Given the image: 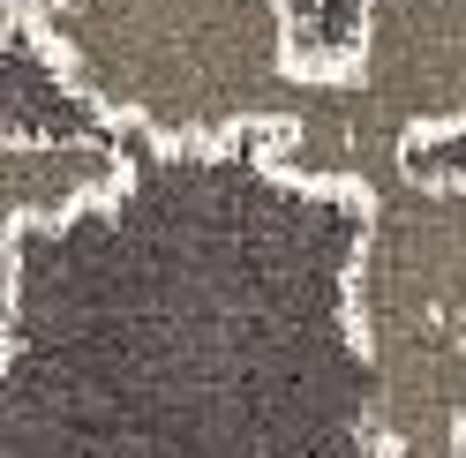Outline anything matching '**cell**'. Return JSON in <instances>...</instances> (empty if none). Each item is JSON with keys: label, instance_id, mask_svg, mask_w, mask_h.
<instances>
[{"label": "cell", "instance_id": "obj_1", "mask_svg": "<svg viewBox=\"0 0 466 458\" xmlns=\"http://www.w3.org/2000/svg\"><path fill=\"white\" fill-rule=\"evenodd\" d=\"M361 241L369 195L264 135H136L106 204L0 234V458H384Z\"/></svg>", "mask_w": 466, "mask_h": 458}, {"label": "cell", "instance_id": "obj_6", "mask_svg": "<svg viewBox=\"0 0 466 458\" xmlns=\"http://www.w3.org/2000/svg\"><path fill=\"white\" fill-rule=\"evenodd\" d=\"M406 174H429V181H459V188H466V121L421 135L414 151H406Z\"/></svg>", "mask_w": 466, "mask_h": 458}, {"label": "cell", "instance_id": "obj_3", "mask_svg": "<svg viewBox=\"0 0 466 458\" xmlns=\"http://www.w3.org/2000/svg\"><path fill=\"white\" fill-rule=\"evenodd\" d=\"M466 121V0H369L361 61L324 75L301 128L264 135L279 174L316 188L384 195L406 151Z\"/></svg>", "mask_w": 466, "mask_h": 458}, {"label": "cell", "instance_id": "obj_2", "mask_svg": "<svg viewBox=\"0 0 466 458\" xmlns=\"http://www.w3.org/2000/svg\"><path fill=\"white\" fill-rule=\"evenodd\" d=\"M31 23L113 121L173 151L301 128L324 98L286 0H38Z\"/></svg>", "mask_w": 466, "mask_h": 458}, {"label": "cell", "instance_id": "obj_4", "mask_svg": "<svg viewBox=\"0 0 466 458\" xmlns=\"http://www.w3.org/2000/svg\"><path fill=\"white\" fill-rule=\"evenodd\" d=\"M0 68H8V91H0V135L8 143H128L136 135L61 68V53L46 45L31 8H8V23H0Z\"/></svg>", "mask_w": 466, "mask_h": 458}, {"label": "cell", "instance_id": "obj_5", "mask_svg": "<svg viewBox=\"0 0 466 458\" xmlns=\"http://www.w3.org/2000/svg\"><path fill=\"white\" fill-rule=\"evenodd\" d=\"M136 135L128 143H8V158H0V174H8V225H53V218L106 204L128 181Z\"/></svg>", "mask_w": 466, "mask_h": 458}, {"label": "cell", "instance_id": "obj_7", "mask_svg": "<svg viewBox=\"0 0 466 458\" xmlns=\"http://www.w3.org/2000/svg\"><path fill=\"white\" fill-rule=\"evenodd\" d=\"M8 8H38V0H8Z\"/></svg>", "mask_w": 466, "mask_h": 458}]
</instances>
